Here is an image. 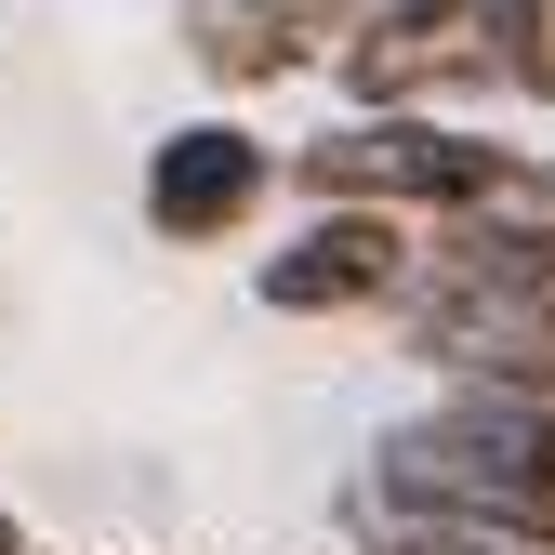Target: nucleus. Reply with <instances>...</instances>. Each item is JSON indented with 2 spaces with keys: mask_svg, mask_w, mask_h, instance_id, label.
I'll list each match as a JSON object with an SVG mask.
<instances>
[{
  "mask_svg": "<svg viewBox=\"0 0 555 555\" xmlns=\"http://www.w3.org/2000/svg\"><path fill=\"white\" fill-rule=\"evenodd\" d=\"M0 555H53V542H27V516H14V503H0Z\"/></svg>",
  "mask_w": 555,
  "mask_h": 555,
  "instance_id": "9b49d317",
  "label": "nucleus"
},
{
  "mask_svg": "<svg viewBox=\"0 0 555 555\" xmlns=\"http://www.w3.org/2000/svg\"><path fill=\"white\" fill-rule=\"evenodd\" d=\"M278 185H292V146L251 132L238 106H198V119H159L146 132V172H132V212H146L159 251H238Z\"/></svg>",
  "mask_w": 555,
  "mask_h": 555,
  "instance_id": "39448f33",
  "label": "nucleus"
},
{
  "mask_svg": "<svg viewBox=\"0 0 555 555\" xmlns=\"http://www.w3.org/2000/svg\"><path fill=\"white\" fill-rule=\"evenodd\" d=\"M371 0H172V53L212 80V106H251V93H292L358 40Z\"/></svg>",
  "mask_w": 555,
  "mask_h": 555,
  "instance_id": "0eeeda50",
  "label": "nucleus"
},
{
  "mask_svg": "<svg viewBox=\"0 0 555 555\" xmlns=\"http://www.w3.org/2000/svg\"><path fill=\"white\" fill-rule=\"evenodd\" d=\"M358 476H371V490H397V503H424V516H476V529L555 555V397L424 384L397 424H371Z\"/></svg>",
  "mask_w": 555,
  "mask_h": 555,
  "instance_id": "f257e3e1",
  "label": "nucleus"
},
{
  "mask_svg": "<svg viewBox=\"0 0 555 555\" xmlns=\"http://www.w3.org/2000/svg\"><path fill=\"white\" fill-rule=\"evenodd\" d=\"M318 555H344V542H318Z\"/></svg>",
  "mask_w": 555,
  "mask_h": 555,
  "instance_id": "f8f14e48",
  "label": "nucleus"
},
{
  "mask_svg": "<svg viewBox=\"0 0 555 555\" xmlns=\"http://www.w3.org/2000/svg\"><path fill=\"white\" fill-rule=\"evenodd\" d=\"M490 27H503V93L555 106V0H490Z\"/></svg>",
  "mask_w": 555,
  "mask_h": 555,
  "instance_id": "9d476101",
  "label": "nucleus"
},
{
  "mask_svg": "<svg viewBox=\"0 0 555 555\" xmlns=\"http://www.w3.org/2000/svg\"><path fill=\"white\" fill-rule=\"evenodd\" d=\"M503 132L476 119H358L331 106L318 132H292V198L305 212H410V225H450L476 185H490Z\"/></svg>",
  "mask_w": 555,
  "mask_h": 555,
  "instance_id": "7ed1b4c3",
  "label": "nucleus"
},
{
  "mask_svg": "<svg viewBox=\"0 0 555 555\" xmlns=\"http://www.w3.org/2000/svg\"><path fill=\"white\" fill-rule=\"evenodd\" d=\"M450 238H490V251H555V146H503L490 185L450 212Z\"/></svg>",
  "mask_w": 555,
  "mask_h": 555,
  "instance_id": "1a4fd4ad",
  "label": "nucleus"
},
{
  "mask_svg": "<svg viewBox=\"0 0 555 555\" xmlns=\"http://www.w3.org/2000/svg\"><path fill=\"white\" fill-rule=\"evenodd\" d=\"M424 238L410 212H292L278 251L251 264V305L292 318V331H344V318H397L410 278H424Z\"/></svg>",
  "mask_w": 555,
  "mask_h": 555,
  "instance_id": "423d86ee",
  "label": "nucleus"
},
{
  "mask_svg": "<svg viewBox=\"0 0 555 555\" xmlns=\"http://www.w3.org/2000/svg\"><path fill=\"white\" fill-rule=\"evenodd\" d=\"M331 516H344V555H542V542H503V529H476V516H424V503L371 490V476H344Z\"/></svg>",
  "mask_w": 555,
  "mask_h": 555,
  "instance_id": "6e6552de",
  "label": "nucleus"
},
{
  "mask_svg": "<svg viewBox=\"0 0 555 555\" xmlns=\"http://www.w3.org/2000/svg\"><path fill=\"white\" fill-rule=\"evenodd\" d=\"M424 384H490V397H555V251H490V238H424V278L384 318Z\"/></svg>",
  "mask_w": 555,
  "mask_h": 555,
  "instance_id": "f03ea898",
  "label": "nucleus"
},
{
  "mask_svg": "<svg viewBox=\"0 0 555 555\" xmlns=\"http://www.w3.org/2000/svg\"><path fill=\"white\" fill-rule=\"evenodd\" d=\"M331 93L358 106V119L516 106V93H503V27H490V0H371L358 40L331 53Z\"/></svg>",
  "mask_w": 555,
  "mask_h": 555,
  "instance_id": "20e7f679",
  "label": "nucleus"
}]
</instances>
